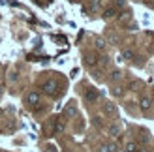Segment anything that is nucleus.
<instances>
[{
    "instance_id": "f257e3e1",
    "label": "nucleus",
    "mask_w": 154,
    "mask_h": 152,
    "mask_svg": "<svg viewBox=\"0 0 154 152\" xmlns=\"http://www.w3.org/2000/svg\"><path fill=\"white\" fill-rule=\"evenodd\" d=\"M57 88H58V85H57V81H47V83H43V87H42V90L45 94H49V96H53L57 92Z\"/></svg>"
},
{
    "instance_id": "f03ea898",
    "label": "nucleus",
    "mask_w": 154,
    "mask_h": 152,
    "mask_svg": "<svg viewBox=\"0 0 154 152\" xmlns=\"http://www.w3.org/2000/svg\"><path fill=\"white\" fill-rule=\"evenodd\" d=\"M26 102H28L30 105H36L38 102H40V94H38V92H28V96H26Z\"/></svg>"
},
{
    "instance_id": "7ed1b4c3",
    "label": "nucleus",
    "mask_w": 154,
    "mask_h": 152,
    "mask_svg": "<svg viewBox=\"0 0 154 152\" xmlns=\"http://www.w3.org/2000/svg\"><path fill=\"white\" fill-rule=\"evenodd\" d=\"M96 98H98V92H96L94 88H88V92H87V100H88V102H94Z\"/></svg>"
},
{
    "instance_id": "20e7f679",
    "label": "nucleus",
    "mask_w": 154,
    "mask_h": 152,
    "mask_svg": "<svg viewBox=\"0 0 154 152\" xmlns=\"http://www.w3.org/2000/svg\"><path fill=\"white\" fill-rule=\"evenodd\" d=\"M100 152H115V145H102Z\"/></svg>"
},
{
    "instance_id": "39448f33",
    "label": "nucleus",
    "mask_w": 154,
    "mask_h": 152,
    "mask_svg": "<svg viewBox=\"0 0 154 152\" xmlns=\"http://www.w3.org/2000/svg\"><path fill=\"white\" fill-rule=\"evenodd\" d=\"M137 150H139V148H137L135 143H128V145H126V152H137Z\"/></svg>"
},
{
    "instance_id": "423d86ee",
    "label": "nucleus",
    "mask_w": 154,
    "mask_h": 152,
    "mask_svg": "<svg viewBox=\"0 0 154 152\" xmlns=\"http://www.w3.org/2000/svg\"><path fill=\"white\" fill-rule=\"evenodd\" d=\"M141 107L143 109H149L150 107V100H149V98H141Z\"/></svg>"
},
{
    "instance_id": "0eeeda50",
    "label": "nucleus",
    "mask_w": 154,
    "mask_h": 152,
    "mask_svg": "<svg viewBox=\"0 0 154 152\" xmlns=\"http://www.w3.org/2000/svg\"><path fill=\"white\" fill-rule=\"evenodd\" d=\"M87 64L88 66H94L96 64V56L94 55H87Z\"/></svg>"
},
{
    "instance_id": "6e6552de",
    "label": "nucleus",
    "mask_w": 154,
    "mask_h": 152,
    "mask_svg": "<svg viewBox=\"0 0 154 152\" xmlns=\"http://www.w3.org/2000/svg\"><path fill=\"white\" fill-rule=\"evenodd\" d=\"M96 47H98V49H103V47H105V41H103V40H96Z\"/></svg>"
},
{
    "instance_id": "1a4fd4ad",
    "label": "nucleus",
    "mask_w": 154,
    "mask_h": 152,
    "mask_svg": "<svg viewBox=\"0 0 154 152\" xmlns=\"http://www.w3.org/2000/svg\"><path fill=\"white\" fill-rule=\"evenodd\" d=\"M113 15H115V10H107V11H105V17H107V19L113 17Z\"/></svg>"
},
{
    "instance_id": "9d476101",
    "label": "nucleus",
    "mask_w": 154,
    "mask_h": 152,
    "mask_svg": "<svg viewBox=\"0 0 154 152\" xmlns=\"http://www.w3.org/2000/svg\"><path fill=\"white\" fill-rule=\"evenodd\" d=\"M113 111H115V107H113L111 103H107V107H105V113H113Z\"/></svg>"
},
{
    "instance_id": "9b49d317",
    "label": "nucleus",
    "mask_w": 154,
    "mask_h": 152,
    "mask_svg": "<svg viewBox=\"0 0 154 152\" xmlns=\"http://www.w3.org/2000/svg\"><path fill=\"white\" fill-rule=\"evenodd\" d=\"M66 113H68V115H75V107H70V109H68Z\"/></svg>"
},
{
    "instance_id": "f8f14e48",
    "label": "nucleus",
    "mask_w": 154,
    "mask_h": 152,
    "mask_svg": "<svg viewBox=\"0 0 154 152\" xmlns=\"http://www.w3.org/2000/svg\"><path fill=\"white\" fill-rule=\"evenodd\" d=\"M0 152H4V150H0Z\"/></svg>"
},
{
    "instance_id": "ddd939ff",
    "label": "nucleus",
    "mask_w": 154,
    "mask_h": 152,
    "mask_svg": "<svg viewBox=\"0 0 154 152\" xmlns=\"http://www.w3.org/2000/svg\"><path fill=\"white\" fill-rule=\"evenodd\" d=\"M70 152H72V150H70Z\"/></svg>"
}]
</instances>
